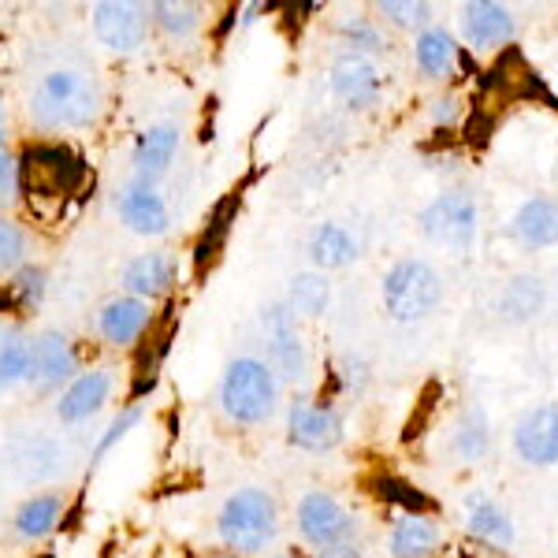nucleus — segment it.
I'll use <instances>...</instances> for the list:
<instances>
[{"mask_svg":"<svg viewBox=\"0 0 558 558\" xmlns=\"http://www.w3.org/2000/svg\"><path fill=\"white\" fill-rule=\"evenodd\" d=\"M101 108L105 89L97 75L83 68H52L38 78L26 112H31L34 128L41 131H75L97 123Z\"/></svg>","mask_w":558,"mask_h":558,"instance_id":"nucleus-1","label":"nucleus"},{"mask_svg":"<svg viewBox=\"0 0 558 558\" xmlns=\"http://www.w3.org/2000/svg\"><path fill=\"white\" fill-rule=\"evenodd\" d=\"M15 165H20V194L34 213H60V205L83 194L89 179V165L83 160V153H75L64 142H31L15 157Z\"/></svg>","mask_w":558,"mask_h":558,"instance_id":"nucleus-2","label":"nucleus"},{"mask_svg":"<svg viewBox=\"0 0 558 558\" xmlns=\"http://www.w3.org/2000/svg\"><path fill=\"white\" fill-rule=\"evenodd\" d=\"M216 533L228 551L239 558L268 551L279 533V507L265 488H242L228 495V502L216 514Z\"/></svg>","mask_w":558,"mask_h":558,"instance_id":"nucleus-3","label":"nucleus"},{"mask_svg":"<svg viewBox=\"0 0 558 558\" xmlns=\"http://www.w3.org/2000/svg\"><path fill=\"white\" fill-rule=\"evenodd\" d=\"M279 399V380L272 365L260 357H235L223 368L220 380V410L228 413V421L235 425H260L272 417Z\"/></svg>","mask_w":558,"mask_h":558,"instance_id":"nucleus-4","label":"nucleus"},{"mask_svg":"<svg viewBox=\"0 0 558 558\" xmlns=\"http://www.w3.org/2000/svg\"><path fill=\"white\" fill-rule=\"evenodd\" d=\"M439 294L444 287L428 260H399L384 276V310L402 324L425 320L439 305Z\"/></svg>","mask_w":558,"mask_h":558,"instance_id":"nucleus-5","label":"nucleus"},{"mask_svg":"<svg viewBox=\"0 0 558 558\" xmlns=\"http://www.w3.org/2000/svg\"><path fill=\"white\" fill-rule=\"evenodd\" d=\"M94 38L108 52L131 57L149 38V8L131 4V0H101L94 4Z\"/></svg>","mask_w":558,"mask_h":558,"instance_id":"nucleus-6","label":"nucleus"},{"mask_svg":"<svg viewBox=\"0 0 558 558\" xmlns=\"http://www.w3.org/2000/svg\"><path fill=\"white\" fill-rule=\"evenodd\" d=\"M299 533L305 536V544L331 551V547H347V539L354 536V518L336 495L305 492L299 502Z\"/></svg>","mask_w":558,"mask_h":558,"instance_id":"nucleus-7","label":"nucleus"},{"mask_svg":"<svg viewBox=\"0 0 558 558\" xmlns=\"http://www.w3.org/2000/svg\"><path fill=\"white\" fill-rule=\"evenodd\" d=\"M421 231L439 246L465 250L476 235V205L470 194L447 191L421 213Z\"/></svg>","mask_w":558,"mask_h":558,"instance_id":"nucleus-8","label":"nucleus"},{"mask_svg":"<svg viewBox=\"0 0 558 558\" xmlns=\"http://www.w3.org/2000/svg\"><path fill=\"white\" fill-rule=\"evenodd\" d=\"M116 213H120L123 228L146 239H157L172 228V213H168L165 194L153 183H142V179H131V183H123L116 191Z\"/></svg>","mask_w":558,"mask_h":558,"instance_id":"nucleus-9","label":"nucleus"},{"mask_svg":"<svg viewBox=\"0 0 558 558\" xmlns=\"http://www.w3.org/2000/svg\"><path fill=\"white\" fill-rule=\"evenodd\" d=\"M75 376H78V354L68 336L41 331L38 339H31V376H26V384L34 391H57V387L71 384Z\"/></svg>","mask_w":558,"mask_h":558,"instance_id":"nucleus-10","label":"nucleus"},{"mask_svg":"<svg viewBox=\"0 0 558 558\" xmlns=\"http://www.w3.org/2000/svg\"><path fill=\"white\" fill-rule=\"evenodd\" d=\"M260 328H265L268 339V365H272V373L287 376V380H299L305 373V347L299 336V320L287 310V302L268 305L260 313Z\"/></svg>","mask_w":558,"mask_h":558,"instance_id":"nucleus-11","label":"nucleus"},{"mask_svg":"<svg viewBox=\"0 0 558 558\" xmlns=\"http://www.w3.org/2000/svg\"><path fill=\"white\" fill-rule=\"evenodd\" d=\"M287 432H291V444L302 451H331V447L343 439V421L331 407H317L310 399H294L291 413H287Z\"/></svg>","mask_w":558,"mask_h":558,"instance_id":"nucleus-12","label":"nucleus"},{"mask_svg":"<svg viewBox=\"0 0 558 558\" xmlns=\"http://www.w3.org/2000/svg\"><path fill=\"white\" fill-rule=\"evenodd\" d=\"M536 94L547 97V89L536 78V71L525 64V57H521L518 49L502 52V57L495 60V68L481 78V97H484L481 108L492 105V101L507 105V101H521V97H536Z\"/></svg>","mask_w":558,"mask_h":558,"instance_id":"nucleus-13","label":"nucleus"},{"mask_svg":"<svg viewBox=\"0 0 558 558\" xmlns=\"http://www.w3.org/2000/svg\"><path fill=\"white\" fill-rule=\"evenodd\" d=\"M380 68L373 64L362 52H343V57L331 64V94L339 97L347 108L362 112L380 101Z\"/></svg>","mask_w":558,"mask_h":558,"instance_id":"nucleus-14","label":"nucleus"},{"mask_svg":"<svg viewBox=\"0 0 558 558\" xmlns=\"http://www.w3.org/2000/svg\"><path fill=\"white\" fill-rule=\"evenodd\" d=\"M149 328H153L149 302L134 299V294H116L97 313V331H101L108 347H134L138 339H146Z\"/></svg>","mask_w":558,"mask_h":558,"instance_id":"nucleus-15","label":"nucleus"},{"mask_svg":"<svg viewBox=\"0 0 558 558\" xmlns=\"http://www.w3.org/2000/svg\"><path fill=\"white\" fill-rule=\"evenodd\" d=\"M112 387H116L112 368H89V373H78L75 380L60 391L57 417L64 421V425H83V421H89L105 407Z\"/></svg>","mask_w":558,"mask_h":558,"instance_id":"nucleus-16","label":"nucleus"},{"mask_svg":"<svg viewBox=\"0 0 558 558\" xmlns=\"http://www.w3.org/2000/svg\"><path fill=\"white\" fill-rule=\"evenodd\" d=\"M514 447L525 462L555 465L558 462V407L529 410L514 432Z\"/></svg>","mask_w":558,"mask_h":558,"instance_id":"nucleus-17","label":"nucleus"},{"mask_svg":"<svg viewBox=\"0 0 558 558\" xmlns=\"http://www.w3.org/2000/svg\"><path fill=\"white\" fill-rule=\"evenodd\" d=\"M179 153V128L175 123H157V128H146L134 142V175L131 179H142V183H153L172 168Z\"/></svg>","mask_w":558,"mask_h":558,"instance_id":"nucleus-18","label":"nucleus"},{"mask_svg":"<svg viewBox=\"0 0 558 558\" xmlns=\"http://www.w3.org/2000/svg\"><path fill=\"white\" fill-rule=\"evenodd\" d=\"M175 283V260L168 254H138L123 268V287L128 294L142 302H153L160 294H168Z\"/></svg>","mask_w":558,"mask_h":558,"instance_id":"nucleus-19","label":"nucleus"},{"mask_svg":"<svg viewBox=\"0 0 558 558\" xmlns=\"http://www.w3.org/2000/svg\"><path fill=\"white\" fill-rule=\"evenodd\" d=\"M462 31L470 45L476 49H488V45H502L514 34V20L502 4H492V0H476V4H465L462 15Z\"/></svg>","mask_w":558,"mask_h":558,"instance_id":"nucleus-20","label":"nucleus"},{"mask_svg":"<svg viewBox=\"0 0 558 558\" xmlns=\"http://www.w3.org/2000/svg\"><path fill=\"white\" fill-rule=\"evenodd\" d=\"M60 514H64V492H41V495H31L12 518V529L15 536L34 544V539L49 536L57 529Z\"/></svg>","mask_w":558,"mask_h":558,"instance_id":"nucleus-21","label":"nucleus"},{"mask_svg":"<svg viewBox=\"0 0 558 558\" xmlns=\"http://www.w3.org/2000/svg\"><path fill=\"white\" fill-rule=\"evenodd\" d=\"M514 235L525 246H555L558 242V202L555 197H533L514 216Z\"/></svg>","mask_w":558,"mask_h":558,"instance_id":"nucleus-22","label":"nucleus"},{"mask_svg":"<svg viewBox=\"0 0 558 558\" xmlns=\"http://www.w3.org/2000/svg\"><path fill=\"white\" fill-rule=\"evenodd\" d=\"M439 547L436 521L425 514H407L391 529V555L395 558H428Z\"/></svg>","mask_w":558,"mask_h":558,"instance_id":"nucleus-23","label":"nucleus"},{"mask_svg":"<svg viewBox=\"0 0 558 558\" xmlns=\"http://www.w3.org/2000/svg\"><path fill=\"white\" fill-rule=\"evenodd\" d=\"M310 257L317 268H347L357 257V239L350 235L343 223H320L310 239Z\"/></svg>","mask_w":558,"mask_h":558,"instance_id":"nucleus-24","label":"nucleus"},{"mask_svg":"<svg viewBox=\"0 0 558 558\" xmlns=\"http://www.w3.org/2000/svg\"><path fill=\"white\" fill-rule=\"evenodd\" d=\"M31 376V339L15 328H0V395L15 391Z\"/></svg>","mask_w":558,"mask_h":558,"instance_id":"nucleus-25","label":"nucleus"},{"mask_svg":"<svg viewBox=\"0 0 558 558\" xmlns=\"http://www.w3.org/2000/svg\"><path fill=\"white\" fill-rule=\"evenodd\" d=\"M45 299V268L23 265L8 283H0V310L12 313H31L38 310Z\"/></svg>","mask_w":558,"mask_h":558,"instance_id":"nucleus-26","label":"nucleus"},{"mask_svg":"<svg viewBox=\"0 0 558 558\" xmlns=\"http://www.w3.org/2000/svg\"><path fill=\"white\" fill-rule=\"evenodd\" d=\"M470 533L492 547L514 544V525H510V518L502 514L492 499H481V495H470Z\"/></svg>","mask_w":558,"mask_h":558,"instance_id":"nucleus-27","label":"nucleus"},{"mask_svg":"<svg viewBox=\"0 0 558 558\" xmlns=\"http://www.w3.org/2000/svg\"><path fill=\"white\" fill-rule=\"evenodd\" d=\"M413 57H417V68L432 78H444L447 71L454 68V38L439 26H428V31L417 34V45H413Z\"/></svg>","mask_w":558,"mask_h":558,"instance_id":"nucleus-28","label":"nucleus"},{"mask_svg":"<svg viewBox=\"0 0 558 558\" xmlns=\"http://www.w3.org/2000/svg\"><path fill=\"white\" fill-rule=\"evenodd\" d=\"M331 302V283L317 272H299L291 279V294H287V310L294 317H320Z\"/></svg>","mask_w":558,"mask_h":558,"instance_id":"nucleus-29","label":"nucleus"},{"mask_svg":"<svg viewBox=\"0 0 558 558\" xmlns=\"http://www.w3.org/2000/svg\"><path fill=\"white\" fill-rule=\"evenodd\" d=\"M149 23L172 41L191 38L197 31V23H202V8L179 4V0H157V4H149Z\"/></svg>","mask_w":558,"mask_h":558,"instance_id":"nucleus-30","label":"nucleus"},{"mask_svg":"<svg viewBox=\"0 0 558 558\" xmlns=\"http://www.w3.org/2000/svg\"><path fill=\"white\" fill-rule=\"evenodd\" d=\"M539 305H544V287H539V279L533 276L514 279V283L507 287V294H502V313H507L510 320H529L533 313H539Z\"/></svg>","mask_w":558,"mask_h":558,"instance_id":"nucleus-31","label":"nucleus"},{"mask_svg":"<svg viewBox=\"0 0 558 558\" xmlns=\"http://www.w3.org/2000/svg\"><path fill=\"white\" fill-rule=\"evenodd\" d=\"M235 205H239V197H228V202L216 205L209 228H205V235H202V242H197V250H194L197 268H205V260H213L216 254H220L223 235H228V228H231V216H235Z\"/></svg>","mask_w":558,"mask_h":558,"instance_id":"nucleus-32","label":"nucleus"},{"mask_svg":"<svg viewBox=\"0 0 558 558\" xmlns=\"http://www.w3.org/2000/svg\"><path fill=\"white\" fill-rule=\"evenodd\" d=\"M142 421V407L134 402V407H128V410H120V417L112 421V425L105 428V436L97 439V447H94V454H89V465H101L105 458H108V451H112L116 444H123V439L131 436V428L138 425Z\"/></svg>","mask_w":558,"mask_h":558,"instance_id":"nucleus-33","label":"nucleus"},{"mask_svg":"<svg viewBox=\"0 0 558 558\" xmlns=\"http://www.w3.org/2000/svg\"><path fill=\"white\" fill-rule=\"evenodd\" d=\"M26 257V231L15 220L0 216V272H20Z\"/></svg>","mask_w":558,"mask_h":558,"instance_id":"nucleus-34","label":"nucleus"},{"mask_svg":"<svg viewBox=\"0 0 558 558\" xmlns=\"http://www.w3.org/2000/svg\"><path fill=\"white\" fill-rule=\"evenodd\" d=\"M376 488H380V495L387 502H402V507L410 510V514H425V510H432V499L425 492L410 488L407 481H395V476H380L376 481Z\"/></svg>","mask_w":558,"mask_h":558,"instance_id":"nucleus-35","label":"nucleus"},{"mask_svg":"<svg viewBox=\"0 0 558 558\" xmlns=\"http://www.w3.org/2000/svg\"><path fill=\"white\" fill-rule=\"evenodd\" d=\"M454 447H458V454H462V458H481L484 454V447H488V432H484V413L481 410H473L470 417L458 425Z\"/></svg>","mask_w":558,"mask_h":558,"instance_id":"nucleus-36","label":"nucleus"},{"mask_svg":"<svg viewBox=\"0 0 558 558\" xmlns=\"http://www.w3.org/2000/svg\"><path fill=\"white\" fill-rule=\"evenodd\" d=\"M376 12H380L384 20L395 23V26H425L432 8L428 4H413V0H384V4H376Z\"/></svg>","mask_w":558,"mask_h":558,"instance_id":"nucleus-37","label":"nucleus"},{"mask_svg":"<svg viewBox=\"0 0 558 558\" xmlns=\"http://www.w3.org/2000/svg\"><path fill=\"white\" fill-rule=\"evenodd\" d=\"M339 31H343V38L354 45L357 52H380L384 49V41H380V34H376V26L368 23V20H347L343 26H339Z\"/></svg>","mask_w":558,"mask_h":558,"instance_id":"nucleus-38","label":"nucleus"},{"mask_svg":"<svg viewBox=\"0 0 558 558\" xmlns=\"http://www.w3.org/2000/svg\"><path fill=\"white\" fill-rule=\"evenodd\" d=\"M15 197H20V165L15 157H4L0 160V202L12 205Z\"/></svg>","mask_w":558,"mask_h":558,"instance_id":"nucleus-39","label":"nucleus"},{"mask_svg":"<svg viewBox=\"0 0 558 558\" xmlns=\"http://www.w3.org/2000/svg\"><path fill=\"white\" fill-rule=\"evenodd\" d=\"M458 101H451V97H447V101H436V123H451L454 116H458V108H454Z\"/></svg>","mask_w":558,"mask_h":558,"instance_id":"nucleus-40","label":"nucleus"},{"mask_svg":"<svg viewBox=\"0 0 558 558\" xmlns=\"http://www.w3.org/2000/svg\"><path fill=\"white\" fill-rule=\"evenodd\" d=\"M317 558H357L354 547H331V551H320Z\"/></svg>","mask_w":558,"mask_h":558,"instance_id":"nucleus-41","label":"nucleus"},{"mask_svg":"<svg viewBox=\"0 0 558 558\" xmlns=\"http://www.w3.org/2000/svg\"><path fill=\"white\" fill-rule=\"evenodd\" d=\"M8 157V142H4V128H0V160Z\"/></svg>","mask_w":558,"mask_h":558,"instance_id":"nucleus-42","label":"nucleus"},{"mask_svg":"<svg viewBox=\"0 0 558 558\" xmlns=\"http://www.w3.org/2000/svg\"><path fill=\"white\" fill-rule=\"evenodd\" d=\"M209 558H239V555H209Z\"/></svg>","mask_w":558,"mask_h":558,"instance_id":"nucleus-43","label":"nucleus"},{"mask_svg":"<svg viewBox=\"0 0 558 558\" xmlns=\"http://www.w3.org/2000/svg\"><path fill=\"white\" fill-rule=\"evenodd\" d=\"M272 558H294V555H272Z\"/></svg>","mask_w":558,"mask_h":558,"instance_id":"nucleus-44","label":"nucleus"},{"mask_svg":"<svg viewBox=\"0 0 558 558\" xmlns=\"http://www.w3.org/2000/svg\"><path fill=\"white\" fill-rule=\"evenodd\" d=\"M0 120H4V105H0Z\"/></svg>","mask_w":558,"mask_h":558,"instance_id":"nucleus-45","label":"nucleus"}]
</instances>
